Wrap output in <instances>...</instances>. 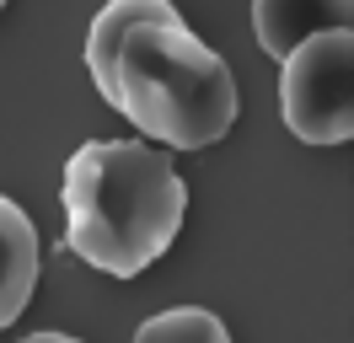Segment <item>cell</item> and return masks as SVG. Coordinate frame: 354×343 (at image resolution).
<instances>
[{"label":"cell","instance_id":"cell-1","mask_svg":"<svg viewBox=\"0 0 354 343\" xmlns=\"http://www.w3.org/2000/svg\"><path fill=\"white\" fill-rule=\"evenodd\" d=\"M59 204L70 252L97 274L134 279L177 241L188 188L151 140H86L65 161Z\"/></svg>","mask_w":354,"mask_h":343},{"label":"cell","instance_id":"cell-2","mask_svg":"<svg viewBox=\"0 0 354 343\" xmlns=\"http://www.w3.org/2000/svg\"><path fill=\"white\" fill-rule=\"evenodd\" d=\"M97 91L161 150L221 145L242 107L231 64L188 21H134L113 43Z\"/></svg>","mask_w":354,"mask_h":343},{"label":"cell","instance_id":"cell-3","mask_svg":"<svg viewBox=\"0 0 354 343\" xmlns=\"http://www.w3.org/2000/svg\"><path fill=\"white\" fill-rule=\"evenodd\" d=\"M279 113L306 145L354 140V27L317 33L279 59Z\"/></svg>","mask_w":354,"mask_h":343},{"label":"cell","instance_id":"cell-4","mask_svg":"<svg viewBox=\"0 0 354 343\" xmlns=\"http://www.w3.org/2000/svg\"><path fill=\"white\" fill-rule=\"evenodd\" d=\"M349 21H354V0H252V33L263 43V54H274V59H285L306 38L349 27Z\"/></svg>","mask_w":354,"mask_h":343},{"label":"cell","instance_id":"cell-5","mask_svg":"<svg viewBox=\"0 0 354 343\" xmlns=\"http://www.w3.org/2000/svg\"><path fill=\"white\" fill-rule=\"evenodd\" d=\"M38 290V225L32 214L0 193V327L27 311V300Z\"/></svg>","mask_w":354,"mask_h":343},{"label":"cell","instance_id":"cell-6","mask_svg":"<svg viewBox=\"0 0 354 343\" xmlns=\"http://www.w3.org/2000/svg\"><path fill=\"white\" fill-rule=\"evenodd\" d=\"M134 21H183L172 0H108L97 17H91V33H86V70L91 81H102V70L113 59V43L129 33Z\"/></svg>","mask_w":354,"mask_h":343},{"label":"cell","instance_id":"cell-7","mask_svg":"<svg viewBox=\"0 0 354 343\" xmlns=\"http://www.w3.org/2000/svg\"><path fill=\"white\" fill-rule=\"evenodd\" d=\"M134 343H231V333H225V322L215 317V311H204V306H172V311H161V317L140 322Z\"/></svg>","mask_w":354,"mask_h":343},{"label":"cell","instance_id":"cell-8","mask_svg":"<svg viewBox=\"0 0 354 343\" xmlns=\"http://www.w3.org/2000/svg\"><path fill=\"white\" fill-rule=\"evenodd\" d=\"M22 343H81V338H70V333H32V338H22Z\"/></svg>","mask_w":354,"mask_h":343},{"label":"cell","instance_id":"cell-9","mask_svg":"<svg viewBox=\"0 0 354 343\" xmlns=\"http://www.w3.org/2000/svg\"><path fill=\"white\" fill-rule=\"evenodd\" d=\"M0 17H6V0H0Z\"/></svg>","mask_w":354,"mask_h":343}]
</instances>
